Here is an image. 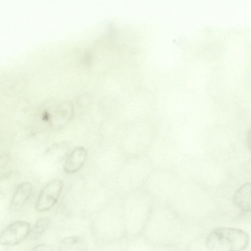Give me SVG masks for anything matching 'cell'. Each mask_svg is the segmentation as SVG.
I'll list each match as a JSON object with an SVG mask.
<instances>
[{"label":"cell","mask_w":251,"mask_h":251,"mask_svg":"<svg viewBox=\"0 0 251 251\" xmlns=\"http://www.w3.org/2000/svg\"><path fill=\"white\" fill-rule=\"evenodd\" d=\"M51 250V247L47 245L42 244L38 245L34 247L32 250L36 251H50Z\"/></svg>","instance_id":"obj_14"},{"label":"cell","mask_w":251,"mask_h":251,"mask_svg":"<svg viewBox=\"0 0 251 251\" xmlns=\"http://www.w3.org/2000/svg\"><path fill=\"white\" fill-rule=\"evenodd\" d=\"M63 187V182L54 179L48 182L41 190L35 203V207L39 212H45L56 203Z\"/></svg>","instance_id":"obj_6"},{"label":"cell","mask_w":251,"mask_h":251,"mask_svg":"<svg viewBox=\"0 0 251 251\" xmlns=\"http://www.w3.org/2000/svg\"><path fill=\"white\" fill-rule=\"evenodd\" d=\"M50 225V220L46 218H40L34 224L30 229L29 237L31 240L39 239Z\"/></svg>","instance_id":"obj_13"},{"label":"cell","mask_w":251,"mask_h":251,"mask_svg":"<svg viewBox=\"0 0 251 251\" xmlns=\"http://www.w3.org/2000/svg\"><path fill=\"white\" fill-rule=\"evenodd\" d=\"M249 241V235L244 230L222 227L209 233L205 240V246L212 251H242L247 248Z\"/></svg>","instance_id":"obj_5"},{"label":"cell","mask_w":251,"mask_h":251,"mask_svg":"<svg viewBox=\"0 0 251 251\" xmlns=\"http://www.w3.org/2000/svg\"><path fill=\"white\" fill-rule=\"evenodd\" d=\"M30 224L19 221L11 223L1 232L0 243L4 246H13L24 241L29 235Z\"/></svg>","instance_id":"obj_7"},{"label":"cell","mask_w":251,"mask_h":251,"mask_svg":"<svg viewBox=\"0 0 251 251\" xmlns=\"http://www.w3.org/2000/svg\"><path fill=\"white\" fill-rule=\"evenodd\" d=\"M235 206L245 212H251V183H246L241 186L233 196Z\"/></svg>","instance_id":"obj_9"},{"label":"cell","mask_w":251,"mask_h":251,"mask_svg":"<svg viewBox=\"0 0 251 251\" xmlns=\"http://www.w3.org/2000/svg\"><path fill=\"white\" fill-rule=\"evenodd\" d=\"M32 189V184L29 182H23L19 184L13 195L11 205L17 208L22 206L28 200Z\"/></svg>","instance_id":"obj_10"},{"label":"cell","mask_w":251,"mask_h":251,"mask_svg":"<svg viewBox=\"0 0 251 251\" xmlns=\"http://www.w3.org/2000/svg\"><path fill=\"white\" fill-rule=\"evenodd\" d=\"M72 112V107L69 104H63L60 107H58L53 114L54 121L53 124L60 125L66 123L70 119Z\"/></svg>","instance_id":"obj_12"},{"label":"cell","mask_w":251,"mask_h":251,"mask_svg":"<svg viewBox=\"0 0 251 251\" xmlns=\"http://www.w3.org/2000/svg\"><path fill=\"white\" fill-rule=\"evenodd\" d=\"M87 155L85 148L77 147L72 151L64 165V170L67 173H75L84 164Z\"/></svg>","instance_id":"obj_8"},{"label":"cell","mask_w":251,"mask_h":251,"mask_svg":"<svg viewBox=\"0 0 251 251\" xmlns=\"http://www.w3.org/2000/svg\"><path fill=\"white\" fill-rule=\"evenodd\" d=\"M186 223L168 204L155 202L142 236L154 247L177 246L188 231Z\"/></svg>","instance_id":"obj_1"},{"label":"cell","mask_w":251,"mask_h":251,"mask_svg":"<svg viewBox=\"0 0 251 251\" xmlns=\"http://www.w3.org/2000/svg\"><path fill=\"white\" fill-rule=\"evenodd\" d=\"M60 251H86L88 246L85 240L82 238L72 236L63 239L58 245Z\"/></svg>","instance_id":"obj_11"},{"label":"cell","mask_w":251,"mask_h":251,"mask_svg":"<svg viewBox=\"0 0 251 251\" xmlns=\"http://www.w3.org/2000/svg\"><path fill=\"white\" fill-rule=\"evenodd\" d=\"M180 182L179 174L173 169L155 168L142 188L155 202L168 204Z\"/></svg>","instance_id":"obj_4"},{"label":"cell","mask_w":251,"mask_h":251,"mask_svg":"<svg viewBox=\"0 0 251 251\" xmlns=\"http://www.w3.org/2000/svg\"><path fill=\"white\" fill-rule=\"evenodd\" d=\"M154 203L151 195L143 188L123 196V213L127 241L142 234Z\"/></svg>","instance_id":"obj_2"},{"label":"cell","mask_w":251,"mask_h":251,"mask_svg":"<svg viewBox=\"0 0 251 251\" xmlns=\"http://www.w3.org/2000/svg\"><path fill=\"white\" fill-rule=\"evenodd\" d=\"M247 143L248 148L251 152V126L249 128L247 134Z\"/></svg>","instance_id":"obj_15"},{"label":"cell","mask_w":251,"mask_h":251,"mask_svg":"<svg viewBox=\"0 0 251 251\" xmlns=\"http://www.w3.org/2000/svg\"><path fill=\"white\" fill-rule=\"evenodd\" d=\"M154 168L149 157L145 154L127 158L119 173L121 196L142 188Z\"/></svg>","instance_id":"obj_3"}]
</instances>
